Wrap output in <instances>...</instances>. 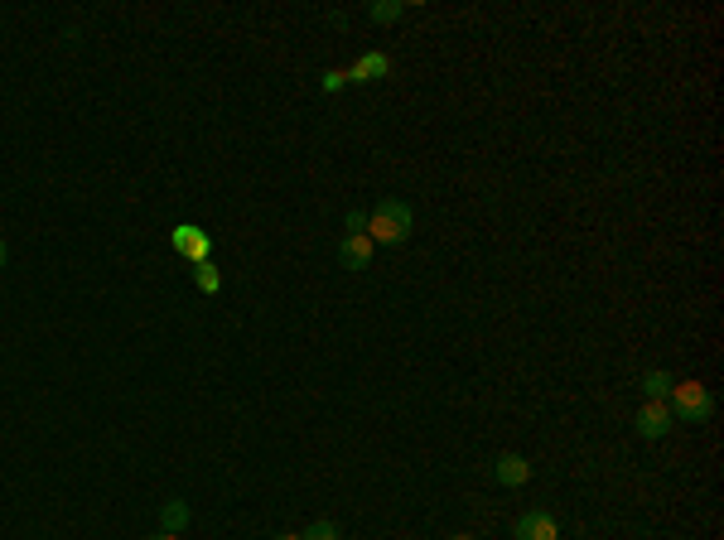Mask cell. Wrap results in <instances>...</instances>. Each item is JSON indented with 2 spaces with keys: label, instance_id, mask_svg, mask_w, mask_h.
Returning <instances> with one entry per match:
<instances>
[{
  "label": "cell",
  "instance_id": "cell-12",
  "mask_svg": "<svg viewBox=\"0 0 724 540\" xmlns=\"http://www.w3.org/2000/svg\"><path fill=\"white\" fill-rule=\"evenodd\" d=\"M367 15H372L377 25H391V20H401V15H406V5H401V0H377Z\"/></svg>",
  "mask_w": 724,
  "mask_h": 540
},
{
  "label": "cell",
  "instance_id": "cell-6",
  "mask_svg": "<svg viewBox=\"0 0 724 540\" xmlns=\"http://www.w3.org/2000/svg\"><path fill=\"white\" fill-rule=\"evenodd\" d=\"M517 540H560V526L551 512H527L517 521Z\"/></svg>",
  "mask_w": 724,
  "mask_h": 540
},
{
  "label": "cell",
  "instance_id": "cell-10",
  "mask_svg": "<svg viewBox=\"0 0 724 540\" xmlns=\"http://www.w3.org/2000/svg\"><path fill=\"white\" fill-rule=\"evenodd\" d=\"M194 285L203 290V295H218V290H223V275H218V266H213V261H198V266H194Z\"/></svg>",
  "mask_w": 724,
  "mask_h": 540
},
{
  "label": "cell",
  "instance_id": "cell-18",
  "mask_svg": "<svg viewBox=\"0 0 724 540\" xmlns=\"http://www.w3.org/2000/svg\"><path fill=\"white\" fill-rule=\"evenodd\" d=\"M276 540H300V536H276Z\"/></svg>",
  "mask_w": 724,
  "mask_h": 540
},
{
  "label": "cell",
  "instance_id": "cell-3",
  "mask_svg": "<svg viewBox=\"0 0 724 540\" xmlns=\"http://www.w3.org/2000/svg\"><path fill=\"white\" fill-rule=\"evenodd\" d=\"M169 242H174V251H179L189 266L208 261V251H213L208 232H203V227H194V222H174V227H169Z\"/></svg>",
  "mask_w": 724,
  "mask_h": 540
},
{
  "label": "cell",
  "instance_id": "cell-17",
  "mask_svg": "<svg viewBox=\"0 0 724 540\" xmlns=\"http://www.w3.org/2000/svg\"><path fill=\"white\" fill-rule=\"evenodd\" d=\"M449 540H474V536H449Z\"/></svg>",
  "mask_w": 724,
  "mask_h": 540
},
{
  "label": "cell",
  "instance_id": "cell-16",
  "mask_svg": "<svg viewBox=\"0 0 724 540\" xmlns=\"http://www.w3.org/2000/svg\"><path fill=\"white\" fill-rule=\"evenodd\" d=\"M145 540H179V536H169V531H160V536H145Z\"/></svg>",
  "mask_w": 724,
  "mask_h": 540
},
{
  "label": "cell",
  "instance_id": "cell-15",
  "mask_svg": "<svg viewBox=\"0 0 724 540\" xmlns=\"http://www.w3.org/2000/svg\"><path fill=\"white\" fill-rule=\"evenodd\" d=\"M5 266H10V246L0 242V270H5Z\"/></svg>",
  "mask_w": 724,
  "mask_h": 540
},
{
  "label": "cell",
  "instance_id": "cell-8",
  "mask_svg": "<svg viewBox=\"0 0 724 540\" xmlns=\"http://www.w3.org/2000/svg\"><path fill=\"white\" fill-rule=\"evenodd\" d=\"M189 521H194V512H189V502H184V497H169L165 507H160V531H169V536H179Z\"/></svg>",
  "mask_w": 724,
  "mask_h": 540
},
{
  "label": "cell",
  "instance_id": "cell-4",
  "mask_svg": "<svg viewBox=\"0 0 724 540\" xmlns=\"http://www.w3.org/2000/svg\"><path fill=\"white\" fill-rule=\"evenodd\" d=\"M638 434L642 439H667L671 434V410L667 401H647L638 410Z\"/></svg>",
  "mask_w": 724,
  "mask_h": 540
},
{
  "label": "cell",
  "instance_id": "cell-5",
  "mask_svg": "<svg viewBox=\"0 0 724 540\" xmlns=\"http://www.w3.org/2000/svg\"><path fill=\"white\" fill-rule=\"evenodd\" d=\"M372 251H377L372 237H343V242H338V266L343 270H367L372 266Z\"/></svg>",
  "mask_w": 724,
  "mask_h": 540
},
{
  "label": "cell",
  "instance_id": "cell-11",
  "mask_svg": "<svg viewBox=\"0 0 724 540\" xmlns=\"http://www.w3.org/2000/svg\"><path fill=\"white\" fill-rule=\"evenodd\" d=\"M671 386H676V381H671L667 372H647V377H642V391H647V401H667Z\"/></svg>",
  "mask_w": 724,
  "mask_h": 540
},
{
  "label": "cell",
  "instance_id": "cell-13",
  "mask_svg": "<svg viewBox=\"0 0 724 540\" xmlns=\"http://www.w3.org/2000/svg\"><path fill=\"white\" fill-rule=\"evenodd\" d=\"M300 540H338V526H334V521H314Z\"/></svg>",
  "mask_w": 724,
  "mask_h": 540
},
{
  "label": "cell",
  "instance_id": "cell-9",
  "mask_svg": "<svg viewBox=\"0 0 724 540\" xmlns=\"http://www.w3.org/2000/svg\"><path fill=\"white\" fill-rule=\"evenodd\" d=\"M391 63H387V54H367L358 63V68H353V73H348V82H372V78H382V73H387Z\"/></svg>",
  "mask_w": 724,
  "mask_h": 540
},
{
  "label": "cell",
  "instance_id": "cell-2",
  "mask_svg": "<svg viewBox=\"0 0 724 540\" xmlns=\"http://www.w3.org/2000/svg\"><path fill=\"white\" fill-rule=\"evenodd\" d=\"M667 410H671V420H681V425H710L715 396H710L700 381H676L667 396Z\"/></svg>",
  "mask_w": 724,
  "mask_h": 540
},
{
  "label": "cell",
  "instance_id": "cell-14",
  "mask_svg": "<svg viewBox=\"0 0 724 540\" xmlns=\"http://www.w3.org/2000/svg\"><path fill=\"white\" fill-rule=\"evenodd\" d=\"M348 237H367V213H362V208L348 213Z\"/></svg>",
  "mask_w": 724,
  "mask_h": 540
},
{
  "label": "cell",
  "instance_id": "cell-1",
  "mask_svg": "<svg viewBox=\"0 0 724 540\" xmlns=\"http://www.w3.org/2000/svg\"><path fill=\"white\" fill-rule=\"evenodd\" d=\"M411 227H416V213H411V203L406 198H382L372 213H367V237L372 246H401L411 237Z\"/></svg>",
  "mask_w": 724,
  "mask_h": 540
},
{
  "label": "cell",
  "instance_id": "cell-7",
  "mask_svg": "<svg viewBox=\"0 0 724 540\" xmlns=\"http://www.w3.org/2000/svg\"><path fill=\"white\" fill-rule=\"evenodd\" d=\"M493 478H498L502 487H522L531 478V463L522 459V454H498V459H493Z\"/></svg>",
  "mask_w": 724,
  "mask_h": 540
}]
</instances>
